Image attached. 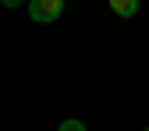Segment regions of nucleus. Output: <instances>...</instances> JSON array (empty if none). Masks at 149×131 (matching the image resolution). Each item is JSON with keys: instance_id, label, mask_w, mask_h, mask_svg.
<instances>
[{"instance_id": "nucleus-5", "label": "nucleus", "mask_w": 149, "mask_h": 131, "mask_svg": "<svg viewBox=\"0 0 149 131\" xmlns=\"http://www.w3.org/2000/svg\"><path fill=\"white\" fill-rule=\"evenodd\" d=\"M146 131H149V128H146Z\"/></svg>"}, {"instance_id": "nucleus-2", "label": "nucleus", "mask_w": 149, "mask_h": 131, "mask_svg": "<svg viewBox=\"0 0 149 131\" xmlns=\"http://www.w3.org/2000/svg\"><path fill=\"white\" fill-rule=\"evenodd\" d=\"M139 7H142V0H110V11L117 18H135Z\"/></svg>"}, {"instance_id": "nucleus-3", "label": "nucleus", "mask_w": 149, "mask_h": 131, "mask_svg": "<svg viewBox=\"0 0 149 131\" xmlns=\"http://www.w3.org/2000/svg\"><path fill=\"white\" fill-rule=\"evenodd\" d=\"M57 131H85V124H82V121H61Z\"/></svg>"}, {"instance_id": "nucleus-4", "label": "nucleus", "mask_w": 149, "mask_h": 131, "mask_svg": "<svg viewBox=\"0 0 149 131\" xmlns=\"http://www.w3.org/2000/svg\"><path fill=\"white\" fill-rule=\"evenodd\" d=\"M0 4H4V7H22L25 0H0Z\"/></svg>"}, {"instance_id": "nucleus-1", "label": "nucleus", "mask_w": 149, "mask_h": 131, "mask_svg": "<svg viewBox=\"0 0 149 131\" xmlns=\"http://www.w3.org/2000/svg\"><path fill=\"white\" fill-rule=\"evenodd\" d=\"M25 4H29L32 21H39V25H50L64 14V0H25Z\"/></svg>"}]
</instances>
